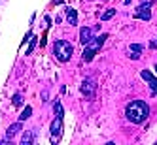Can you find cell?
Masks as SVG:
<instances>
[{
	"instance_id": "cell-1",
	"label": "cell",
	"mask_w": 157,
	"mask_h": 145,
	"mask_svg": "<svg viewBox=\"0 0 157 145\" xmlns=\"http://www.w3.org/2000/svg\"><path fill=\"white\" fill-rule=\"evenodd\" d=\"M125 115L131 122H134V125H140V122H144L146 119H148L150 115V106L144 102V100H132L131 104H127L125 107Z\"/></svg>"
},
{
	"instance_id": "cell-2",
	"label": "cell",
	"mask_w": 157,
	"mask_h": 145,
	"mask_svg": "<svg viewBox=\"0 0 157 145\" xmlns=\"http://www.w3.org/2000/svg\"><path fill=\"white\" fill-rule=\"evenodd\" d=\"M72 53H74V47H72L70 42H66V40H57V42H55L53 55H55V59H57V60L68 62L72 59Z\"/></svg>"
},
{
	"instance_id": "cell-3",
	"label": "cell",
	"mask_w": 157,
	"mask_h": 145,
	"mask_svg": "<svg viewBox=\"0 0 157 145\" xmlns=\"http://www.w3.org/2000/svg\"><path fill=\"white\" fill-rule=\"evenodd\" d=\"M106 38H108V34H100V36H97V38H91V40L85 43V49H83V60H85V62H91V60H93V57L97 55V51L104 45Z\"/></svg>"
},
{
	"instance_id": "cell-4",
	"label": "cell",
	"mask_w": 157,
	"mask_h": 145,
	"mask_svg": "<svg viewBox=\"0 0 157 145\" xmlns=\"http://www.w3.org/2000/svg\"><path fill=\"white\" fill-rule=\"evenodd\" d=\"M61 134H63V117H55V121L51 122V143L55 145L59 141V138H61Z\"/></svg>"
},
{
	"instance_id": "cell-5",
	"label": "cell",
	"mask_w": 157,
	"mask_h": 145,
	"mask_svg": "<svg viewBox=\"0 0 157 145\" xmlns=\"http://www.w3.org/2000/svg\"><path fill=\"white\" fill-rule=\"evenodd\" d=\"M95 91H97V81L93 79V77H87V79H83V83H82V92H83L87 98H93V96H95Z\"/></svg>"
},
{
	"instance_id": "cell-6",
	"label": "cell",
	"mask_w": 157,
	"mask_h": 145,
	"mask_svg": "<svg viewBox=\"0 0 157 145\" xmlns=\"http://www.w3.org/2000/svg\"><path fill=\"white\" fill-rule=\"evenodd\" d=\"M140 75H142V79H146V81L150 83L151 94H157V79L151 75V72H150V70H142V72H140Z\"/></svg>"
},
{
	"instance_id": "cell-7",
	"label": "cell",
	"mask_w": 157,
	"mask_h": 145,
	"mask_svg": "<svg viewBox=\"0 0 157 145\" xmlns=\"http://www.w3.org/2000/svg\"><path fill=\"white\" fill-rule=\"evenodd\" d=\"M150 8H151V2H148V4H142L140 8H138V12H136V19H146L148 21L150 17H151V12H150Z\"/></svg>"
},
{
	"instance_id": "cell-8",
	"label": "cell",
	"mask_w": 157,
	"mask_h": 145,
	"mask_svg": "<svg viewBox=\"0 0 157 145\" xmlns=\"http://www.w3.org/2000/svg\"><path fill=\"white\" fill-rule=\"evenodd\" d=\"M19 130H21V121H19V122H13V125L8 126V130H6V138H8V140L15 138L17 134H19Z\"/></svg>"
},
{
	"instance_id": "cell-9",
	"label": "cell",
	"mask_w": 157,
	"mask_h": 145,
	"mask_svg": "<svg viewBox=\"0 0 157 145\" xmlns=\"http://www.w3.org/2000/svg\"><path fill=\"white\" fill-rule=\"evenodd\" d=\"M93 38V28H89V27H83L82 30H80V42L83 43V45H85V43L89 42V40H91Z\"/></svg>"
},
{
	"instance_id": "cell-10",
	"label": "cell",
	"mask_w": 157,
	"mask_h": 145,
	"mask_svg": "<svg viewBox=\"0 0 157 145\" xmlns=\"http://www.w3.org/2000/svg\"><path fill=\"white\" fill-rule=\"evenodd\" d=\"M66 21H68V25H70V27L78 25V13H76V9H74V8H66Z\"/></svg>"
},
{
	"instance_id": "cell-11",
	"label": "cell",
	"mask_w": 157,
	"mask_h": 145,
	"mask_svg": "<svg viewBox=\"0 0 157 145\" xmlns=\"http://www.w3.org/2000/svg\"><path fill=\"white\" fill-rule=\"evenodd\" d=\"M32 143H34V132L27 130L23 136H21V145H32Z\"/></svg>"
},
{
	"instance_id": "cell-12",
	"label": "cell",
	"mask_w": 157,
	"mask_h": 145,
	"mask_svg": "<svg viewBox=\"0 0 157 145\" xmlns=\"http://www.w3.org/2000/svg\"><path fill=\"white\" fill-rule=\"evenodd\" d=\"M36 43H38V38H36V36H30V40H29V47H27L25 55H32V51H34V47H36Z\"/></svg>"
},
{
	"instance_id": "cell-13",
	"label": "cell",
	"mask_w": 157,
	"mask_h": 145,
	"mask_svg": "<svg viewBox=\"0 0 157 145\" xmlns=\"http://www.w3.org/2000/svg\"><path fill=\"white\" fill-rule=\"evenodd\" d=\"M30 115H32V107H30V106H27V107H25L23 111H21V115H19V121L23 122V121H27V119H29Z\"/></svg>"
},
{
	"instance_id": "cell-14",
	"label": "cell",
	"mask_w": 157,
	"mask_h": 145,
	"mask_svg": "<svg viewBox=\"0 0 157 145\" xmlns=\"http://www.w3.org/2000/svg\"><path fill=\"white\" fill-rule=\"evenodd\" d=\"M12 104H13L15 107L23 106V94H21V92H15V94H13V98H12Z\"/></svg>"
},
{
	"instance_id": "cell-15",
	"label": "cell",
	"mask_w": 157,
	"mask_h": 145,
	"mask_svg": "<svg viewBox=\"0 0 157 145\" xmlns=\"http://www.w3.org/2000/svg\"><path fill=\"white\" fill-rule=\"evenodd\" d=\"M114 15H116V9H114V8H110V9H106V12L100 15V21H108V19H112Z\"/></svg>"
},
{
	"instance_id": "cell-16",
	"label": "cell",
	"mask_w": 157,
	"mask_h": 145,
	"mask_svg": "<svg viewBox=\"0 0 157 145\" xmlns=\"http://www.w3.org/2000/svg\"><path fill=\"white\" fill-rule=\"evenodd\" d=\"M53 107H55V111H57V115H59V117H63V106H61V102H55V106H53Z\"/></svg>"
},
{
	"instance_id": "cell-17",
	"label": "cell",
	"mask_w": 157,
	"mask_h": 145,
	"mask_svg": "<svg viewBox=\"0 0 157 145\" xmlns=\"http://www.w3.org/2000/svg\"><path fill=\"white\" fill-rule=\"evenodd\" d=\"M129 51H136V53H140V51H142V45H138V43H132Z\"/></svg>"
},
{
	"instance_id": "cell-18",
	"label": "cell",
	"mask_w": 157,
	"mask_h": 145,
	"mask_svg": "<svg viewBox=\"0 0 157 145\" xmlns=\"http://www.w3.org/2000/svg\"><path fill=\"white\" fill-rule=\"evenodd\" d=\"M129 53H131L129 57H131L132 60H138V59H140V53H136V51H129Z\"/></svg>"
},
{
	"instance_id": "cell-19",
	"label": "cell",
	"mask_w": 157,
	"mask_h": 145,
	"mask_svg": "<svg viewBox=\"0 0 157 145\" xmlns=\"http://www.w3.org/2000/svg\"><path fill=\"white\" fill-rule=\"evenodd\" d=\"M125 4H131V0H125Z\"/></svg>"
},
{
	"instance_id": "cell-20",
	"label": "cell",
	"mask_w": 157,
	"mask_h": 145,
	"mask_svg": "<svg viewBox=\"0 0 157 145\" xmlns=\"http://www.w3.org/2000/svg\"><path fill=\"white\" fill-rule=\"evenodd\" d=\"M155 72H157V64H155Z\"/></svg>"
},
{
	"instance_id": "cell-21",
	"label": "cell",
	"mask_w": 157,
	"mask_h": 145,
	"mask_svg": "<svg viewBox=\"0 0 157 145\" xmlns=\"http://www.w3.org/2000/svg\"><path fill=\"white\" fill-rule=\"evenodd\" d=\"M155 43H157V40H155Z\"/></svg>"
}]
</instances>
